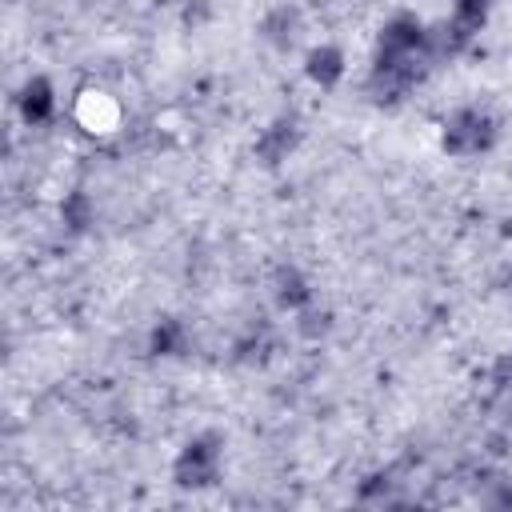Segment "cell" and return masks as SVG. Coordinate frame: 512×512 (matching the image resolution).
Returning <instances> with one entry per match:
<instances>
[{
    "mask_svg": "<svg viewBox=\"0 0 512 512\" xmlns=\"http://www.w3.org/2000/svg\"><path fill=\"white\" fill-rule=\"evenodd\" d=\"M72 116L84 132H116L120 128V104L100 88H84L72 104Z\"/></svg>",
    "mask_w": 512,
    "mask_h": 512,
    "instance_id": "6da1fadb",
    "label": "cell"
},
{
    "mask_svg": "<svg viewBox=\"0 0 512 512\" xmlns=\"http://www.w3.org/2000/svg\"><path fill=\"white\" fill-rule=\"evenodd\" d=\"M20 116H24V124L28 128H40V124H48L52 120V112H56V92H52V84L44 80V76H32L24 88H20Z\"/></svg>",
    "mask_w": 512,
    "mask_h": 512,
    "instance_id": "7a4b0ae2",
    "label": "cell"
},
{
    "mask_svg": "<svg viewBox=\"0 0 512 512\" xmlns=\"http://www.w3.org/2000/svg\"><path fill=\"white\" fill-rule=\"evenodd\" d=\"M304 72H308V80H312V84L332 88V84H340V80H344L348 64H344V52H340L336 44H320V48H312V52H308Z\"/></svg>",
    "mask_w": 512,
    "mask_h": 512,
    "instance_id": "3957f363",
    "label": "cell"
}]
</instances>
